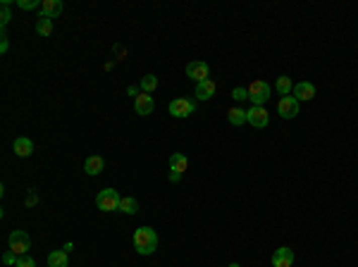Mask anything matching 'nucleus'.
<instances>
[{
	"instance_id": "obj_1",
	"label": "nucleus",
	"mask_w": 358,
	"mask_h": 267,
	"mask_svg": "<svg viewBox=\"0 0 358 267\" xmlns=\"http://www.w3.org/2000/svg\"><path fill=\"white\" fill-rule=\"evenodd\" d=\"M131 241H134V248H136L138 255H151V253H156V248H158V234H156V229H151V227H138V229L134 231Z\"/></svg>"
},
{
	"instance_id": "obj_2",
	"label": "nucleus",
	"mask_w": 358,
	"mask_h": 267,
	"mask_svg": "<svg viewBox=\"0 0 358 267\" xmlns=\"http://www.w3.org/2000/svg\"><path fill=\"white\" fill-rule=\"evenodd\" d=\"M248 101L253 103V105H265L270 101V96H272V88H270V83H265L263 79H256V81L248 83Z\"/></svg>"
},
{
	"instance_id": "obj_3",
	"label": "nucleus",
	"mask_w": 358,
	"mask_h": 267,
	"mask_svg": "<svg viewBox=\"0 0 358 267\" xmlns=\"http://www.w3.org/2000/svg\"><path fill=\"white\" fill-rule=\"evenodd\" d=\"M119 201H122V196H119L115 189H103L101 194L96 196V205H98V210H103V212L119 210Z\"/></svg>"
},
{
	"instance_id": "obj_4",
	"label": "nucleus",
	"mask_w": 358,
	"mask_h": 267,
	"mask_svg": "<svg viewBox=\"0 0 358 267\" xmlns=\"http://www.w3.org/2000/svg\"><path fill=\"white\" fill-rule=\"evenodd\" d=\"M8 246H10V250H15L17 255H27L29 248H31V236H29L27 231L15 229L8 236Z\"/></svg>"
},
{
	"instance_id": "obj_5",
	"label": "nucleus",
	"mask_w": 358,
	"mask_h": 267,
	"mask_svg": "<svg viewBox=\"0 0 358 267\" xmlns=\"http://www.w3.org/2000/svg\"><path fill=\"white\" fill-rule=\"evenodd\" d=\"M246 122L251 127H256V129H265L267 124H270V115L263 105H253L251 110H246Z\"/></svg>"
},
{
	"instance_id": "obj_6",
	"label": "nucleus",
	"mask_w": 358,
	"mask_h": 267,
	"mask_svg": "<svg viewBox=\"0 0 358 267\" xmlns=\"http://www.w3.org/2000/svg\"><path fill=\"white\" fill-rule=\"evenodd\" d=\"M193 110H196V103L189 101V98H175V101L170 103V115L172 117H189V115H193Z\"/></svg>"
},
{
	"instance_id": "obj_7",
	"label": "nucleus",
	"mask_w": 358,
	"mask_h": 267,
	"mask_svg": "<svg viewBox=\"0 0 358 267\" xmlns=\"http://www.w3.org/2000/svg\"><path fill=\"white\" fill-rule=\"evenodd\" d=\"M186 76L193 79L196 83H201L205 79H210V67L205 65V62H201V60H193V62L186 65Z\"/></svg>"
},
{
	"instance_id": "obj_8",
	"label": "nucleus",
	"mask_w": 358,
	"mask_h": 267,
	"mask_svg": "<svg viewBox=\"0 0 358 267\" xmlns=\"http://www.w3.org/2000/svg\"><path fill=\"white\" fill-rule=\"evenodd\" d=\"M134 110H136V115H141V117H148L151 112L156 110L153 96H151V93H138L136 98H134Z\"/></svg>"
},
{
	"instance_id": "obj_9",
	"label": "nucleus",
	"mask_w": 358,
	"mask_h": 267,
	"mask_svg": "<svg viewBox=\"0 0 358 267\" xmlns=\"http://www.w3.org/2000/svg\"><path fill=\"white\" fill-rule=\"evenodd\" d=\"M277 110H279V115H282L284 120H292V117L299 115V101H296L294 96H282V101H279V105H277Z\"/></svg>"
},
{
	"instance_id": "obj_10",
	"label": "nucleus",
	"mask_w": 358,
	"mask_h": 267,
	"mask_svg": "<svg viewBox=\"0 0 358 267\" xmlns=\"http://www.w3.org/2000/svg\"><path fill=\"white\" fill-rule=\"evenodd\" d=\"M294 265V250L289 246H282L272 253V267H292Z\"/></svg>"
},
{
	"instance_id": "obj_11",
	"label": "nucleus",
	"mask_w": 358,
	"mask_h": 267,
	"mask_svg": "<svg viewBox=\"0 0 358 267\" xmlns=\"http://www.w3.org/2000/svg\"><path fill=\"white\" fill-rule=\"evenodd\" d=\"M294 98L299 103H306V101H313L315 98V86H313L311 81H299L294 83Z\"/></svg>"
},
{
	"instance_id": "obj_12",
	"label": "nucleus",
	"mask_w": 358,
	"mask_h": 267,
	"mask_svg": "<svg viewBox=\"0 0 358 267\" xmlns=\"http://www.w3.org/2000/svg\"><path fill=\"white\" fill-rule=\"evenodd\" d=\"M12 150H15V155H19V157H29L34 153V141L27 136H17L12 141Z\"/></svg>"
},
{
	"instance_id": "obj_13",
	"label": "nucleus",
	"mask_w": 358,
	"mask_h": 267,
	"mask_svg": "<svg viewBox=\"0 0 358 267\" xmlns=\"http://www.w3.org/2000/svg\"><path fill=\"white\" fill-rule=\"evenodd\" d=\"M38 10H41V17L55 19V17H60V12H62V0H43Z\"/></svg>"
},
{
	"instance_id": "obj_14",
	"label": "nucleus",
	"mask_w": 358,
	"mask_h": 267,
	"mask_svg": "<svg viewBox=\"0 0 358 267\" xmlns=\"http://www.w3.org/2000/svg\"><path fill=\"white\" fill-rule=\"evenodd\" d=\"M215 81L212 79H205V81H201V83H196V98L198 101H210L212 96H215Z\"/></svg>"
},
{
	"instance_id": "obj_15",
	"label": "nucleus",
	"mask_w": 358,
	"mask_h": 267,
	"mask_svg": "<svg viewBox=\"0 0 358 267\" xmlns=\"http://www.w3.org/2000/svg\"><path fill=\"white\" fill-rule=\"evenodd\" d=\"M103 167H105V160L101 155H91V157H86V162H84V172L89 176H96L103 172Z\"/></svg>"
},
{
	"instance_id": "obj_16",
	"label": "nucleus",
	"mask_w": 358,
	"mask_h": 267,
	"mask_svg": "<svg viewBox=\"0 0 358 267\" xmlns=\"http://www.w3.org/2000/svg\"><path fill=\"white\" fill-rule=\"evenodd\" d=\"M275 88L279 96H289V93L294 91V81H292V76H277V81H275Z\"/></svg>"
},
{
	"instance_id": "obj_17",
	"label": "nucleus",
	"mask_w": 358,
	"mask_h": 267,
	"mask_svg": "<svg viewBox=\"0 0 358 267\" xmlns=\"http://www.w3.org/2000/svg\"><path fill=\"white\" fill-rule=\"evenodd\" d=\"M186 167H189V160L184 153H172L170 155V169H177V172H186Z\"/></svg>"
},
{
	"instance_id": "obj_18",
	"label": "nucleus",
	"mask_w": 358,
	"mask_h": 267,
	"mask_svg": "<svg viewBox=\"0 0 358 267\" xmlns=\"http://www.w3.org/2000/svg\"><path fill=\"white\" fill-rule=\"evenodd\" d=\"M67 255H69V253H64L62 248L53 250V253L48 255V267H67Z\"/></svg>"
},
{
	"instance_id": "obj_19",
	"label": "nucleus",
	"mask_w": 358,
	"mask_h": 267,
	"mask_svg": "<svg viewBox=\"0 0 358 267\" xmlns=\"http://www.w3.org/2000/svg\"><path fill=\"white\" fill-rule=\"evenodd\" d=\"M138 88H141V93H153L158 88V76L156 74H146V76H141Z\"/></svg>"
},
{
	"instance_id": "obj_20",
	"label": "nucleus",
	"mask_w": 358,
	"mask_h": 267,
	"mask_svg": "<svg viewBox=\"0 0 358 267\" xmlns=\"http://www.w3.org/2000/svg\"><path fill=\"white\" fill-rule=\"evenodd\" d=\"M227 120H230V124H234V127H241V124L246 122V110H244V108H232V110L227 112Z\"/></svg>"
},
{
	"instance_id": "obj_21",
	"label": "nucleus",
	"mask_w": 358,
	"mask_h": 267,
	"mask_svg": "<svg viewBox=\"0 0 358 267\" xmlns=\"http://www.w3.org/2000/svg\"><path fill=\"white\" fill-rule=\"evenodd\" d=\"M119 212H124V215H136L138 212V203H136V198H122L119 201Z\"/></svg>"
},
{
	"instance_id": "obj_22",
	"label": "nucleus",
	"mask_w": 358,
	"mask_h": 267,
	"mask_svg": "<svg viewBox=\"0 0 358 267\" xmlns=\"http://www.w3.org/2000/svg\"><path fill=\"white\" fill-rule=\"evenodd\" d=\"M36 34L38 36H53V19H46V17H41L36 22Z\"/></svg>"
},
{
	"instance_id": "obj_23",
	"label": "nucleus",
	"mask_w": 358,
	"mask_h": 267,
	"mask_svg": "<svg viewBox=\"0 0 358 267\" xmlns=\"http://www.w3.org/2000/svg\"><path fill=\"white\" fill-rule=\"evenodd\" d=\"M15 5H17L19 10H36V8H41V3H38V0H15Z\"/></svg>"
},
{
	"instance_id": "obj_24",
	"label": "nucleus",
	"mask_w": 358,
	"mask_h": 267,
	"mask_svg": "<svg viewBox=\"0 0 358 267\" xmlns=\"http://www.w3.org/2000/svg\"><path fill=\"white\" fill-rule=\"evenodd\" d=\"M232 98H234V101H237V103H241V101H248V91H246V88H244V86H237V88L232 91Z\"/></svg>"
},
{
	"instance_id": "obj_25",
	"label": "nucleus",
	"mask_w": 358,
	"mask_h": 267,
	"mask_svg": "<svg viewBox=\"0 0 358 267\" xmlns=\"http://www.w3.org/2000/svg\"><path fill=\"white\" fill-rule=\"evenodd\" d=\"M12 19V12H10V5H3V12H0V27L5 29Z\"/></svg>"
},
{
	"instance_id": "obj_26",
	"label": "nucleus",
	"mask_w": 358,
	"mask_h": 267,
	"mask_svg": "<svg viewBox=\"0 0 358 267\" xmlns=\"http://www.w3.org/2000/svg\"><path fill=\"white\" fill-rule=\"evenodd\" d=\"M17 260H19V255L15 250H5V253H3V262H5V265H17Z\"/></svg>"
},
{
	"instance_id": "obj_27",
	"label": "nucleus",
	"mask_w": 358,
	"mask_h": 267,
	"mask_svg": "<svg viewBox=\"0 0 358 267\" xmlns=\"http://www.w3.org/2000/svg\"><path fill=\"white\" fill-rule=\"evenodd\" d=\"M15 267H36V260L29 258V255H19V260H17V265Z\"/></svg>"
},
{
	"instance_id": "obj_28",
	"label": "nucleus",
	"mask_w": 358,
	"mask_h": 267,
	"mask_svg": "<svg viewBox=\"0 0 358 267\" xmlns=\"http://www.w3.org/2000/svg\"><path fill=\"white\" fill-rule=\"evenodd\" d=\"M24 203H27V208H34V205L38 203V194L34 191V189H31V191L27 194V201H24Z\"/></svg>"
},
{
	"instance_id": "obj_29",
	"label": "nucleus",
	"mask_w": 358,
	"mask_h": 267,
	"mask_svg": "<svg viewBox=\"0 0 358 267\" xmlns=\"http://www.w3.org/2000/svg\"><path fill=\"white\" fill-rule=\"evenodd\" d=\"M167 179H170L172 184H177V182L182 179V172H177V169H170V172H167Z\"/></svg>"
},
{
	"instance_id": "obj_30",
	"label": "nucleus",
	"mask_w": 358,
	"mask_h": 267,
	"mask_svg": "<svg viewBox=\"0 0 358 267\" xmlns=\"http://www.w3.org/2000/svg\"><path fill=\"white\" fill-rule=\"evenodd\" d=\"M10 50V41H8V36H5V34H3V38H0V53H3V55H5V53H8Z\"/></svg>"
},
{
	"instance_id": "obj_31",
	"label": "nucleus",
	"mask_w": 358,
	"mask_h": 267,
	"mask_svg": "<svg viewBox=\"0 0 358 267\" xmlns=\"http://www.w3.org/2000/svg\"><path fill=\"white\" fill-rule=\"evenodd\" d=\"M62 250H64V253H72V250H74V243H72V241H67V243L62 246Z\"/></svg>"
},
{
	"instance_id": "obj_32",
	"label": "nucleus",
	"mask_w": 358,
	"mask_h": 267,
	"mask_svg": "<svg viewBox=\"0 0 358 267\" xmlns=\"http://www.w3.org/2000/svg\"><path fill=\"white\" fill-rule=\"evenodd\" d=\"M127 93H129V96H134V98H136V96H138V86H129V88H127Z\"/></svg>"
},
{
	"instance_id": "obj_33",
	"label": "nucleus",
	"mask_w": 358,
	"mask_h": 267,
	"mask_svg": "<svg viewBox=\"0 0 358 267\" xmlns=\"http://www.w3.org/2000/svg\"><path fill=\"white\" fill-rule=\"evenodd\" d=\"M230 267H241V265H239V262H232V265Z\"/></svg>"
}]
</instances>
